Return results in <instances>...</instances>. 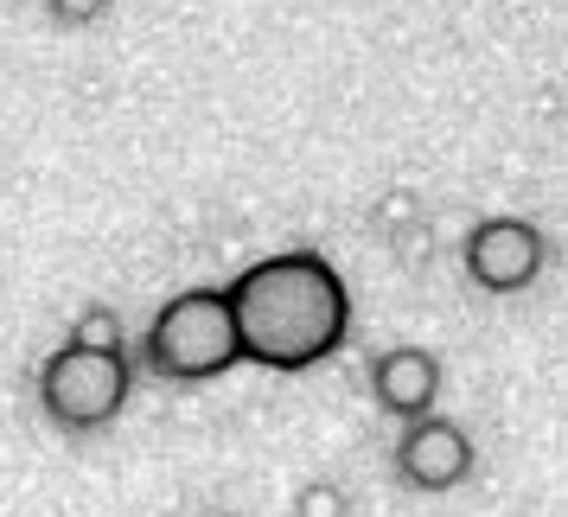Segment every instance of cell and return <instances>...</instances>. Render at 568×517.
<instances>
[{"label":"cell","instance_id":"1","mask_svg":"<svg viewBox=\"0 0 568 517\" xmlns=\"http://www.w3.org/2000/svg\"><path fill=\"white\" fill-rule=\"evenodd\" d=\"M224 301H231L243 358L268 364V371L326 364L352 333V294H345L333 262L313 250L262 256L256 268H243L224 287Z\"/></svg>","mask_w":568,"mask_h":517},{"label":"cell","instance_id":"2","mask_svg":"<svg viewBox=\"0 0 568 517\" xmlns=\"http://www.w3.org/2000/svg\"><path fill=\"white\" fill-rule=\"evenodd\" d=\"M148 364L173 384H205V377H224L243 345H236V320H231V301L217 287H185L173 294L166 307L154 313L148 326Z\"/></svg>","mask_w":568,"mask_h":517},{"label":"cell","instance_id":"3","mask_svg":"<svg viewBox=\"0 0 568 517\" xmlns=\"http://www.w3.org/2000/svg\"><path fill=\"white\" fill-rule=\"evenodd\" d=\"M39 403L58 428H103L129 403V358L122 352H90V345H64L39 371Z\"/></svg>","mask_w":568,"mask_h":517},{"label":"cell","instance_id":"4","mask_svg":"<svg viewBox=\"0 0 568 517\" xmlns=\"http://www.w3.org/2000/svg\"><path fill=\"white\" fill-rule=\"evenodd\" d=\"M542 231L524 217H486L466 236V275L486 287V294H517L542 275Z\"/></svg>","mask_w":568,"mask_h":517},{"label":"cell","instance_id":"5","mask_svg":"<svg viewBox=\"0 0 568 517\" xmlns=\"http://www.w3.org/2000/svg\"><path fill=\"white\" fill-rule=\"evenodd\" d=\"M396 473L415 491H454L473 473V440L460 422H440V415H415L403 447H396Z\"/></svg>","mask_w":568,"mask_h":517},{"label":"cell","instance_id":"6","mask_svg":"<svg viewBox=\"0 0 568 517\" xmlns=\"http://www.w3.org/2000/svg\"><path fill=\"white\" fill-rule=\"evenodd\" d=\"M371 389H377V403H384L389 415H403V422L428 415L435 409V396H440L435 352H422V345H396V352H384L377 371H371Z\"/></svg>","mask_w":568,"mask_h":517},{"label":"cell","instance_id":"7","mask_svg":"<svg viewBox=\"0 0 568 517\" xmlns=\"http://www.w3.org/2000/svg\"><path fill=\"white\" fill-rule=\"evenodd\" d=\"M71 345H90V352H122V326H115V313H109V307H90V313L78 320Z\"/></svg>","mask_w":568,"mask_h":517},{"label":"cell","instance_id":"8","mask_svg":"<svg viewBox=\"0 0 568 517\" xmlns=\"http://www.w3.org/2000/svg\"><path fill=\"white\" fill-rule=\"evenodd\" d=\"M45 7H52L58 27H90V20H103L109 0H45Z\"/></svg>","mask_w":568,"mask_h":517},{"label":"cell","instance_id":"9","mask_svg":"<svg viewBox=\"0 0 568 517\" xmlns=\"http://www.w3.org/2000/svg\"><path fill=\"white\" fill-rule=\"evenodd\" d=\"M301 517H345L338 486H307V491H301Z\"/></svg>","mask_w":568,"mask_h":517}]
</instances>
